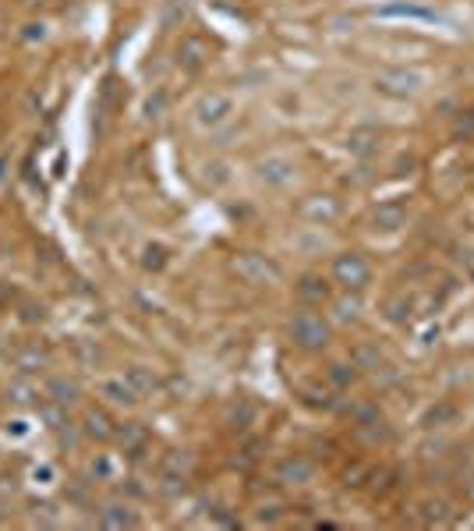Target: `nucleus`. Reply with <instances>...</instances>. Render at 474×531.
I'll return each instance as SVG.
<instances>
[{"label": "nucleus", "mask_w": 474, "mask_h": 531, "mask_svg": "<svg viewBox=\"0 0 474 531\" xmlns=\"http://www.w3.org/2000/svg\"><path fill=\"white\" fill-rule=\"evenodd\" d=\"M234 270L248 280V283H269V280H280V270L273 262H265V259H259V255H241L237 262H234Z\"/></svg>", "instance_id": "nucleus-3"}, {"label": "nucleus", "mask_w": 474, "mask_h": 531, "mask_svg": "<svg viewBox=\"0 0 474 531\" xmlns=\"http://www.w3.org/2000/svg\"><path fill=\"white\" fill-rule=\"evenodd\" d=\"M29 32H25V39H43L47 36V25H25Z\"/></svg>", "instance_id": "nucleus-19"}, {"label": "nucleus", "mask_w": 474, "mask_h": 531, "mask_svg": "<svg viewBox=\"0 0 474 531\" xmlns=\"http://www.w3.org/2000/svg\"><path fill=\"white\" fill-rule=\"evenodd\" d=\"M99 524L103 528H135V514L128 506H120V503H110V506H103V514H99Z\"/></svg>", "instance_id": "nucleus-9"}, {"label": "nucleus", "mask_w": 474, "mask_h": 531, "mask_svg": "<svg viewBox=\"0 0 474 531\" xmlns=\"http://www.w3.org/2000/svg\"><path fill=\"white\" fill-rule=\"evenodd\" d=\"M99 397L107 400V404H117V407H135L138 404L135 386L124 383V379H103L99 383Z\"/></svg>", "instance_id": "nucleus-4"}, {"label": "nucleus", "mask_w": 474, "mask_h": 531, "mask_svg": "<svg viewBox=\"0 0 474 531\" xmlns=\"http://www.w3.org/2000/svg\"><path fill=\"white\" fill-rule=\"evenodd\" d=\"M128 383L135 386V393H153L156 390V376H149L146 369H142V365H135V369H128Z\"/></svg>", "instance_id": "nucleus-13"}, {"label": "nucleus", "mask_w": 474, "mask_h": 531, "mask_svg": "<svg viewBox=\"0 0 474 531\" xmlns=\"http://www.w3.org/2000/svg\"><path fill=\"white\" fill-rule=\"evenodd\" d=\"M205 57H209V50H205V43L202 39H184L181 43V50H177V60H181V68H188V71H198L202 64H205Z\"/></svg>", "instance_id": "nucleus-7"}, {"label": "nucleus", "mask_w": 474, "mask_h": 531, "mask_svg": "<svg viewBox=\"0 0 474 531\" xmlns=\"http://www.w3.org/2000/svg\"><path fill=\"white\" fill-rule=\"evenodd\" d=\"M234 110V103L226 96H220V92H213V96H205L202 103H198V120L202 125H220V120Z\"/></svg>", "instance_id": "nucleus-5"}, {"label": "nucleus", "mask_w": 474, "mask_h": 531, "mask_svg": "<svg viewBox=\"0 0 474 531\" xmlns=\"http://www.w3.org/2000/svg\"><path fill=\"white\" fill-rule=\"evenodd\" d=\"M47 397L57 400V404H64V407H71V404H78L81 390H78L75 379H50L47 383Z\"/></svg>", "instance_id": "nucleus-8"}, {"label": "nucleus", "mask_w": 474, "mask_h": 531, "mask_svg": "<svg viewBox=\"0 0 474 531\" xmlns=\"http://www.w3.org/2000/svg\"><path fill=\"white\" fill-rule=\"evenodd\" d=\"M32 393H36L32 383H14L11 390H8V397H11L14 404H32Z\"/></svg>", "instance_id": "nucleus-15"}, {"label": "nucleus", "mask_w": 474, "mask_h": 531, "mask_svg": "<svg viewBox=\"0 0 474 531\" xmlns=\"http://www.w3.org/2000/svg\"><path fill=\"white\" fill-rule=\"evenodd\" d=\"M262 177L273 181V185H287L294 174H291V163H287V159H265L262 163Z\"/></svg>", "instance_id": "nucleus-12"}, {"label": "nucleus", "mask_w": 474, "mask_h": 531, "mask_svg": "<svg viewBox=\"0 0 474 531\" xmlns=\"http://www.w3.org/2000/svg\"><path fill=\"white\" fill-rule=\"evenodd\" d=\"M142 262H146L149 270H159V266H163V248H146V259H142Z\"/></svg>", "instance_id": "nucleus-16"}, {"label": "nucleus", "mask_w": 474, "mask_h": 531, "mask_svg": "<svg viewBox=\"0 0 474 531\" xmlns=\"http://www.w3.org/2000/svg\"><path fill=\"white\" fill-rule=\"evenodd\" d=\"M333 276L343 283V287H365L368 283V266L361 255H340L333 262Z\"/></svg>", "instance_id": "nucleus-2"}, {"label": "nucleus", "mask_w": 474, "mask_h": 531, "mask_svg": "<svg viewBox=\"0 0 474 531\" xmlns=\"http://www.w3.org/2000/svg\"><path fill=\"white\" fill-rule=\"evenodd\" d=\"M39 365H47V351H39V347H29V351L18 354V369L32 372V369H39Z\"/></svg>", "instance_id": "nucleus-14"}, {"label": "nucleus", "mask_w": 474, "mask_h": 531, "mask_svg": "<svg viewBox=\"0 0 474 531\" xmlns=\"http://www.w3.org/2000/svg\"><path fill=\"white\" fill-rule=\"evenodd\" d=\"M92 471H96V475H110V471H114V464H110V457H99V461L92 464Z\"/></svg>", "instance_id": "nucleus-17"}, {"label": "nucleus", "mask_w": 474, "mask_h": 531, "mask_svg": "<svg viewBox=\"0 0 474 531\" xmlns=\"http://www.w3.org/2000/svg\"><path fill=\"white\" fill-rule=\"evenodd\" d=\"M291 337L298 347H304V351H319V347H326L329 340V326L315 315V312H301L291 326Z\"/></svg>", "instance_id": "nucleus-1"}, {"label": "nucleus", "mask_w": 474, "mask_h": 531, "mask_svg": "<svg viewBox=\"0 0 474 531\" xmlns=\"http://www.w3.org/2000/svg\"><path fill=\"white\" fill-rule=\"evenodd\" d=\"M124 436H128V443H142V439H146V432H142L135 422H131V428H124Z\"/></svg>", "instance_id": "nucleus-18"}, {"label": "nucleus", "mask_w": 474, "mask_h": 531, "mask_svg": "<svg viewBox=\"0 0 474 531\" xmlns=\"http://www.w3.org/2000/svg\"><path fill=\"white\" fill-rule=\"evenodd\" d=\"M280 478H283V482L308 485V482L315 478V464H312V461H304V457H291V461H283V464H280Z\"/></svg>", "instance_id": "nucleus-6"}, {"label": "nucleus", "mask_w": 474, "mask_h": 531, "mask_svg": "<svg viewBox=\"0 0 474 531\" xmlns=\"http://www.w3.org/2000/svg\"><path fill=\"white\" fill-rule=\"evenodd\" d=\"M25 8H39V4H47V0H22Z\"/></svg>", "instance_id": "nucleus-20"}, {"label": "nucleus", "mask_w": 474, "mask_h": 531, "mask_svg": "<svg viewBox=\"0 0 474 531\" xmlns=\"http://www.w3.org/2000/svg\"><path fill=\"white\" fill-rule=\"evenodd\" d=\"M326 294H329V287H326V280H319V276H304L298 283V298L301 301H326Z\"/></svg>", "instance_id": "nucleus-11"}, {"label": "nucleus", "mask_w": 474, "mask_h": 531, "mask_svg": "<svg viewBox=\"0 0 474 531\" xmlns=\"http://www.w3.org/2000/svg\"><path fill=\"white\" fill-rule=\"evenodd\" d=\"M85 436H92V439H99V443H107V439L114 436V428H110L107 415H103V411H89V415H85Z\"/></svg>", "instance_id": "nucleus-10"}]
</instances>
